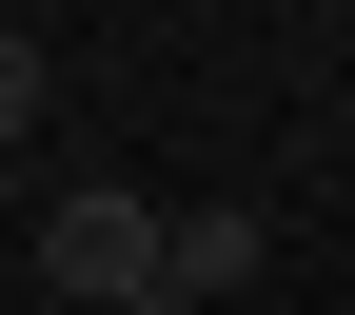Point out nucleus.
<instances>
[{
  "label": "nucleus",
  "instance_id": "1",
  "mask_svg": "<svg viewBox=\"0 0 355 315\" xmlns=\"http://www.w3.org/2000/svg\"><path fill=\"white\" fill-rule=\"evenodd\" d=\"M158 256H178V217L139 197V177H79V197L40 217V296H79V315H139Z\"/></svg>",
  "mask_w": 355,
  "mask_h": 315
},
{
  "label": "nucleus",
  "instance_id": "2",
  "mask_svg": "<svg viewBox=\"0 0 355 315\" xmlns=\"http://www.w3.org/2000/svg\"><path fill=\"white\" fill-rule=\"evenodd\" d=\"M257 256H277V217H257V197H198V217H178V256H158V276H178V315H217V296L257 276Z\"/></svg>",
  "mask_w": 355,
  "mask_h": 315
},
{
  "label": "nucleus",
  "instance_id": "3",
  "mask_svg": "<svg viewBox=\"0 0 355 315\" xmlns=\"http://www.w3.org/2000/svg\"><path fill=\"white\" fill-rule=\"evenodd\" d=\"M40 99H60V60H40V39H20V20H0V158H20V138H40Z\"/></svg>",
  "mask_w": 355,
  "mask_h": 315
}]
</instances>
